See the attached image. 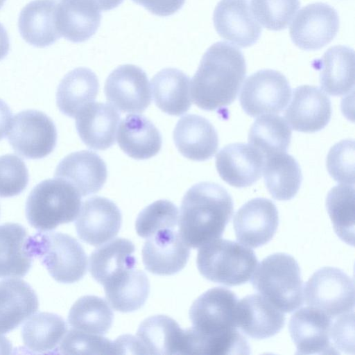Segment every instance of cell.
<instances>
[{
	"label": "cell",
	"mask_w": 355,
	"mask_h": 355,
	"mask_svg": "<svg viewBox=\"0 0 355 355\" xmlns=\"http://www.w3.org/2000/svg\"><path fill=\"white\" fill-rule=\"evenodd\" d=\"M28 254L37 257L56 281L71 284L87 272V259L81 245L73 237L60 232H38L28 236Z\"/></svg>",
	"instance_id": "cell-6"
},
{
	"label": "cell",
	"mask_w": 355,
	"mask_h": 355,
	"mask_svg": "<svg viewBox=\"0 0 355 355\" xmlns=\"http://www.w3.org/2000/svg\"><path fill=\"white\" fill-rule=\"evenodd\" d=\"M136 338L142 354H182L184 329L167 315H157L144 320Z\"/></svg>",
	"instance_id": "cell-27"
},
{
	"label": "cell",
	"mask_w": 355,
	"mask_h": 355,
	"mask_svg": "<svg viewBox=\"0 0 355 355\" xmlns=\"http://www.w3.org/2000/svg\"><path fill=\"white\" fill-rule=\"evenodd\" d=\"M8 139L13 150L27 159H42L55 148L57 130L46 114L35 110H24L12 119Z\"/></svg>",
	"instance_id": "cell-10"
},
{
	"label": "cell",
	"mask_w": 355,
	"mask_h": 355,
	"mask_svg": "<svg viewBox=\"0 0 355 355\" xmlns=\"http://www.w3.org/2000/svg\"><path fill=\"white\" fill-rule=\"evenodd\" d=\"M135 247L129 240L117 238L93 251L89 269L94 279L103 285L110 277L125 269L135 268Z\"/></svg>",
	"instance_id": "cell-35"
},
{
	"label": "cell",
	"mask_w": 355,
	"mask_h": 355,
	"mask_svg": "<svg viewBox=\"0 0 355 355\" xmlns=\"http://www.w3.org/2000/svg\"><path fill=\"white\" fill-rule=\"evenodd\" d=\"M101 11L90 0H62L56 9V24L61 36L79 43L89 39L98 30Z\"/></svg>",
	"instance_id": "cell-26"
},
{
	"label": "cell",
	"mask_w": 355,
	"mask_h": 355,
	"mask_svg": "<svg viewBox=\"0 0 355 355\" xmlns=\"http://www.w3.org/2000/svg\"><path fill=\"white\" fill-rule=\"evenodd\" d=\"M120 114L112 105L92 103L76 116V128L86 146L103 150L114 144Z\"/></svg>",
	"instance_id": "cell-23"
},
{
	"label": "cell",
	"mask_w": 355,
	"mask_h": 355,
	"mask_svg": "<svg viewBox=\"0 0 355 355\" xmlns=\"http://www.w3.org/2000/svg\"><path fill=\"white\" fill-rule=\"evenodd\" d=\"M153 100L164 112L180 116L191 105L190 79L183 71L166 68L156 73L151 80Z\"/></svg>",
	"instance_id": "cell-31"
},
{
	"label": "cell",
	"mask_w": 355,
	"mask_h": 355,
	"mask_svg": "<svg viewBox=\"0 0 355 355\" xmlns=\"http://www.w3.org/2000/svg\"><path fill=\"white\" fill-rule=\"evenodd\" d=\"M246 75L242 52L233 45L218 42L204 53L194 74L190 93L202 110L215 111L233 103Z\"/></svg>",
	"instance_id": "cell-1"
},
{
	"label": "cell",
	"mask_w": 355,
	"mask_h": 355,
	"mask_svg": "<svg viewBox=\"0 0 355 355\" xmlns=\"http://www.w3.org/2000/svg\"><path fill=\"white\" fill-rule=\"evenodd\" d=\"M12 119V112L10 107L0 98V140L8 135Z\"/></svg>",
	"instance_id": "cell-47"
},
{
	"label": "cell",
	"mask_w": 355,
	"mask_h": 355,
	"mask_svg": "<svg viewBox=\"0 0 355 355\" xmlns=\"http://www.w3.org/2000/svg\"><path fill=\"white\" fill-rule=\"evenodd\" d=\"M339 17L331 6L321 2L303 7L290 28V37L299 48L313 51L329 44L336 35Z\"/></svg>",
	"instance_id": "cell-11"
},
{
	"label": "cell",
	"mask_w": 355,
	"mask_h": 355,
	"mask_svg": "<svg viewBox=\"0 0 355 355\" xmlns=\"http://www.w3.org/2000/svg\"><path fill=\"white\" fill-rule=\"evenodd\" d=\"M100 11L112 10L121 4L123 0H90Z\"/></svg>",
	"instance_id": "cell-49"
},
{
	"label": "cell",
	"mask_w": 355,
	"mask_h": 355,
	"mask_svg": "<svg viewBox=\"0 0 355 355\" xmlns=\"http://www.w3.org/2000/svg\"><path fill=\"white\" fill-rule=\"evenodd\" d=\"M291 97L288 80L279 71L262 69L250 75L241 89L239 101L250 116L282 112Z\"/></svg>",
	"instance_id": "cell-9"
},
{
	"label": "cell",
	"mask_w": 355,
	"mask_h": 355,
	"mask_svg": "<svg viewBox=\"0 0 355 355\" xmlns=\"http://www.w3.org/2000/svg\"><path fill=\"white\" fill-rule=\"evenodd\" d=\"M320 83L331 96H343L354 89V52L352 48L337 45L329 48L319 60Z\"/></svg>",
	"instance_id": "cell-32"
},
{
	"label": "cell",
	"mask_w": 355,
	"mask_h": 355,
	"mask_svg": "<svg viewBox=\"0 0 355 355\" xmlns=\"http://www.w3.org/2000/svg\"><path fill=\"white\" fill-rule=\"evenodd\" d=\"M292 132L284 119L276 114H265L252 125L248 142L266 158L270 155L286 153Z\"/></svg>",
	"instance_id": "cell-37"
},
{
	"label": "cell",
	"mask_w": 355,
	"mask_h": 355,
	"mask_svg": "<svg viewBox=\"0 0 355 355\" xmlns=\"http://www.w3.org/2000/svg\"><path fill=\"white\" fill-rule=\"evenodd\" d=\"M144 7L152 14L166 17L173 15L184 5L186 0H132Z\"/></svg>",
	"instance_id": "cell-46"
},
{
	"label": "cell",
	"mask_w": 355,
	"mask_h": 355,
	"mask_svg": "<svg viewBox=\"0 0 355 355\" xmlns=\"http://www.w3.org/2000/svg\"><path fill=\"white\" fill-rule=\"evenodd\" d=\"M98 89V80L91 69L76 68L64 76L58 87L57 106L64 115L76 118L83 109L93 103Z\"/></svg>",
	"instance_id": "cell-30"
},
{
	"label": "cell",
	"mask_w": 355,
	"mask_h": 355,
	"mask_svg": "<svg viewBox=\"0 0 355 355\" xmlns=\"http://www.w3.org/2000/svg\"><path fill=\"white\" fill-rule=\"evenodd\" d=\"M10 41L4 26L0 23V60H3L8 53Z\"/></svg>",
	"instance_id": "cell-48"
},
{
	"label": "cell",
	"mask_w": 355,
	"mask_h": 355,
	"mask_svg": "<svg viewBox=\"0 0 355 355\" xmlns=\"http://www.w3.org/2000/svg\"><path fill=\"white\" fill-rule=\"evenodd\" d=\"M103 286L110 305L123 313L139 309L145 304L150 292L147 276L135 268L117 272Z\"/></svg>",
	"instance_id": "cell-29"
},
{
	"label": "cell",
	"mask_w": 355,
	"mask_h": 355,
	"mask_svg": "<svg viewBox=\"0 0 355 355\" xmlns=\"http://www.w3.org/2000/svg\"><path fill=\"white\" fill-rule=\"evenodd\" d=\"M81 206V196L68 182L58 178L43 180L31 191L26 216L31 226L46 232L73 221Z\"/></svg>",
	"instance_id": "cell-4"
},
{
	"label": "cell",
	"mask_w": 355,
	"mask_h": 355,
	"mask_svg": "<svg viewBox=\"0 0 355 355\" xmlns=\"http://www.w3.org/2000/svg\"><path fill=\"white\" fill-rule=\"evenodd\" d=\"M12 349L10 341L0 334V354H9Z\"/></svg>",
	"instance_id": "cell-50"
},
{
	"label": "cell",
	"mask_w": 355,
	"mask_h": 355,
	"mask_svg": "<svg viewBox=\"0 0 355 355\" xmlns=\"http://www.w3.org/2000/svg\"><path fill=\"white\" fill-rule=\"evenodd\" d=\"M28 172L24 162L14 154L0 156V197L20 194L28 183Z\"/></svg>",
	"instance_id": "cell-43"
},
{
	"label": "cell",
	"mask_w": 355,
	"mask_h": 355,
	"mask_svg": "<svg viewBox=\"0 0 355 355\" xmlns=\"http://www.w3.org/2000/svg\"><path fill=\"white\" fill-rule=\"evenodd\" d=\"M331 116V101L320 88L301 85L293 91L285 118L293 129L312 133L321 130Z\"/></svg>",
	"instance_id": "cell-17"
},
{
	"label": "cell",
	"mask_w": 355,
	"mask_h": 355,
	"mask_svg": "<svg viewBox=\"0 0 355 355\" xmlns=\"http://www.w3.org/2000/svg\"><path fill=\"white\" fill-rule=\"evenodd\" d=\"M264 161L263 155L250 144L234 143L218 153L216 166L225 182L243 188L252 185L261 178Z\"/></svg>",
	"instance_id": "cell-19"
},
{
	"label": "cell",
	"mask_w": 355,
	"mask_h": 355,
	"mask_svg": "<svg viewBox=\"0 0 355 355\" xmlns=\"http://www.w3.org/2000/svg\"><path fill=\"white\" fill-rule=\"evenodd\" d=\"M258 260L254 251L237 242L215 239L200 247L197 267L207 280L228 286L248 282Z\"/></svg>",
	"instance_id": "cell-5"
},
{
	"label": "cell",
	"mask_w": 355,
	"mask_h": 355,
	"mask_svg": "<svg viewBox=\"0 0 355 355\" xmlns=\"http://www.w3.org/2000/svg\"><path fill=\"white\" fill-rule=\"evenodd\" d=\"M67 330L66 323L60 316L42 312L28 318L22 327L21 335L27 349L45 353L57 347Z\"/></svg>",
	"instance_id": "cell-36"
},
{
	"label": "cell",
	"mask_w": 355,
	"mask_h": 355,
	"mask_svg": "<svg viewBox=\"0 0 355 355\" xmlns=\"http://www.w3.org/2000/svg\"><path fill=\"white\" fill-rule=\"evenodd\" d=\"M326 208L337 236L348 245L354 243V187L340 184L334 187L326 198Z\"/></svg>",
	"instance_id": "cell-39"
},
{
	"label": "cell",
	"mask_w": 355,
	"mask_h": 355,
	"mask_svg": "<svg viewBox=\"0 0 355 355\" xmlns=\"http://www.w3.org/2000/svg\"><path fill=\"white\" fill-rule=\"evenodd\" d=\"M333 318L311 306L297 310L288 324L297 354H336L330 339Z\"/></svg>",
	"instance_id": "cell-14"
},
{
	"label": "cell",
	"mask_w": 355,
	"mask_h": 355,
	"mask_svg": "<svg viewBox=\"0 0 355 355\" xmlns=\"http://www.w3.org/2000/svg\"><path fill=\"white\" fill-rule=\"evenodd\" d=\"M304 294L309 306L332 318L354 312V279L339 268L323 267L315 271L306 282Z\"/></svg>",
	"instance_id": "cell-7"
},
{
	"label": "cell",
	"mask_w": 355,
	"mask_h": 355,
	"mask_svg": "<svg viewBox=\"0 0 355 355\" xmlns=\"http://www.w3.org/2000/svg\"><path fill=\"white\" fill-rule=\"evenodd\" d=\"M173 140L185 157L202 162L212 157L218 148V136L213 125L196 114L182 116L173 130Z\"/></svg>",
	"instance_id": "cell-22"
},
{
	"label": "cell",
	"mask_w": 355,
	"mask_h": 355,
	"mask_svg": "<svg viewBox=\"0 0 355 355\" xmlns=\"http://www.w3.org/2000/svg\"><path fill=\"white\" fill-rule=\"evenodd\" d=\"M239 299L225 287L209 289L192 304L189 318L192 327L209 337L220 336L237 329L236 306Z\"/></svg>",
	"instance_id": "cell-8"
},
{
	"label": "cell",
	"mask_w": 355,
	"mask_h": 355,
	"mask_svg": "<svg viewBox=\"0 0 355 355\" xmlns=\"http://www.w3.org/2000/svg\"><path fill=\"white\" fill-rule=\"evenodd\" d=\"M113 318L112 311L103 298L85 295L71 306L68 322L75 329L103 335L112 327Z\"/></svg>",
	"instance_id": "cell-38"
},
{
	"label": "cell",
	"mask_w": 355,
	"mask_h": 355,
	"mask_svg": "<svg viewBox=\"0 0 355 355\" xmlns=\"http://www.w3.org/2000/svg\"><path fill=\"white\" fill-rule=\"evenodd\" d=\"M330 339L336 354H354V312L333 318Z\"/></svg>",
	"instance_id": "cell-45"
},
{
	"label": "cell",
	"mask_w": 355,
	"mask_h": 355,
	"mask_svg": "<svg viewBox=\"0 0 355 355\" xmlns=\"http://www.w3.org/2000/svg\"><path fill=\"white\" fill-rule=\"evenodd\" d=\"M58 3L55 0H33L21 10L18 27L27 43L43 48L61 37L56 24Z\"/></svg>",
	"instance_id": "cell-24"
},
{
	"label": "cell",
	"mask_w": 355,
	"mask_h": 355,
	"mask_svg": "<svg viewBox=\"0 0 355 355\" xmlns=\"http://www.w3.org/2000/svg\"><path fill=\"white\" fill-rule=\"evenodd\" d=\"M213 21L221 37L241 48L255 44L261 33L248 0H220L214 9Z\"/></svg>",
	"instance_id": "cell-16"
},
{
	"label": "cell",
	"mask_w": 355,
	"mask_h": 355,
	"mask_svg": "<svg viewBox=\"0 0 355 355\" xmlns=\"http://www.w3.org/2000/svg\"><path fill=\"white\" fill-rule=\"evenodd\" d=\"M26 229L18 223L0 225V278L24 277L32 265L26 249Z\"/></svg>",
	"instance_id": "cell-34"
},
{
	"label": "cell",
	"mask_w": 355,
	"mask_h": 355,
	"mask_svg": "<svg viewBox=\"0 0 355 355\" xmlns=\"http://www.w3.org/2000/svg\"><path fill=\"white\" fill-rule=\"evenodd\" d=\"M38 299L25 281L12 278L0 282V334L18 327L38 309Z\"/></svg>",
	"instance_id": "cell-25"
},
{
	"label": "cell",
	"mask_w": 355,
	"mask_h": 355,
	"mask_svg": "<svg viewBox=\"0 0 355 355\" xmlns=\"http://www.w3.org/2000/svg\"><path fill=\"white\" fill-rule=\"evenodd\" d=\"M263 178L266 187L277 200H289L294 198L300 187L302 175L296 159L286 153L265 158Z\"/></svg>",
	"instance_id": "cell-33"
},
{
	"label": "cell",
	"mask_w": 355,
	"mask_h": 355,
	"mask_svg": "<svg viewBox=\"0 0 355 355\" xmlns=\"http://www.w3.org/2000/svg\"><path fill=\"white\" fill-rule=\"evenodd\" d=\"M254 15L271 31L285 29L300 8V0H251Z\"/></svg>",
	"instance_id": "cell-41"
},
{
	"label": "cell",
	"mask_w": 355,
	"mask_h": 355,
	"mask_svg": "<svg viewBox=\"0 0 355 355\" xmlns=\"http://www.w3.org/2000/svg\"><path fill=\"white\" fill-rule=\"evenodd\" d=\"M354 157L353 139L342 140L333 146L326 160L331 177L338 182L354 184Z\"/></svg>",
	"instance_id": "cell-44"
},
{
	"label": "cell",
	"mask_w": 355,
	"mask_h": 355,
	"mask_svg": "<svg viewBox=\"0 0 355 355\" xmlns=\"http://www.w3.org/2000/svg\"><path fill=\"white\" fill-rule=\"evenodd\" d=\"M76 229L79 238L98 246L111 240L119 232L122 216L110 200L95 196L85 200L77 216Z\"/></svg>",
	"instance_id": "cell-15"
},
{
	"label": "cell",
	"mask_w": 355,
	"mask_h": 355,
	"mask_svg": "<svg viewBox=\"0 0 355 355\" xmlns=\"http://www.w3.org/2000/svg\"><path fill=\"white\" fill-rule=\"evenodd\" d=\"M6 0H0V9L3 7Z\"/></svg>",
	"instance_id": "cell-51"
},
{
	"label": "cell",
	"mask_w": 355,
	"mask_h": 355,
	"mask_svg": "<svg viewBox=\"0 0 355 355\" xmlns=\"http://www.w3.org/2000/svg\"><path fill=\"white\" fill-rule=\"evenodd\" d=\"M178 223V207L169 200H159L139 214L135 229L139 236L148 239L161 230L175 229Z\"/></svg>",
	"instance_id": "cell-40"
},
{
	"label": "cell",
	"mask_w": 355,
	"mask_h": 355,
	"mask_svg": "<svg viewBox=\"0 0 355 355\" xmlns=\"http://www.w3.org/2000/svg\"><path fill=\"white\" fill-rule=\"evenodd\" d=\"M238 241L250 248H259L268 243L279 225L275 205L264 198H253L236 211L233 220Z\"/></svg>",
	"instance_id": "cell-13"
},
{
	"label": "cell",
	"mask_w": 355,
	"mask_h": 355,
	"mask_svg": "<svg viewBox=\"0 0 355 355\" xmlns=\"http://www.w3.org/2000/svg\"><path fill=\"white\" fill-rule=\"evenodd\" d=\"M252 276L255 291L282 312L291 313L304 304L303 282L297 261L278 252L264 258Z\"/></svg>",
	"instance_id": "cell-3"
},
{
	"label": "cell",
	"mask_w": 355,
	"mask_h": 355,
	"mask_svg": "<svg viewBox=\"0 0 355 355\" xmlns=\"http://www.w3.org/2000/svg\"><path fill=\"white\" fill-rule=\"evenodd\" d=\"M236 327L249 337L261 340L274 336L284 327L286 317L261 295H248L238 302Z\"/></svg>",
	"instance_id": "cell-20"
},
{
	"label": "cell",
	"mask_w": 355,
	"mask_h": 355,
	"mask_svg": "<svg viewBox=\"0 0 355 355\" xmlns=\"http://www.w3.org/2000/svg\"><path fill=\"white\" fill-rule=\"evenodd\" d=\"M107 166L94 152L80 150L63 158L56 167L55 178L70 183L85 196L98 192L107 180Z\"/></svg>",
	"instance_id": "cell-21"
},
{
	"label": "cell",
	"mask_w": 355,
	"mask_h": 355,
	"mask_svg": "<svg viewBox=\"0 0 355 355\" xmlns=\"http://www.w3.org/2000/svg\"><path fill=\"white\" fill-rule=\"evenodd\" d=\"M234 213L232 196L222 186L202 182L184 194L178 220L179 233L197 248L220 238Z\"/></svg>",
	"instance_id": "cell-2"
},
{
	"label": "cell",
	"mask_w": 355,
	"mask_h": 355,
	"mask_svg": "<svg viewBox=\"0 0 355 355\" xmlns=\"http://www.w3.org/2000/svg\"><path fill=\"white\" fill-rule=\"evenodd\" d=\"M189 246L175 229L161 230L148 238L142 249V259L149 272L171 275L180 272L189 258Z\"/></svg>",
	"instance_id": "cell-18"
},
{
	"label": "cell",
	"mask_w": 355,
	"mask_h": 355,
	"mask_svg": "<svg viewBox=\"0 0 355 355\" xmlns=\"http://www.w3.org/2000/svg\"><path fill=\"white\" fill-rule=\"evenodd\" d=\"M119 147L129 157L146 159L156 155L161 149L162 135L146 117L130 114L120 123L117 132Z\"/></svg>",
	"instance_id": "cell-28"
},
{
	"label": "cell",
	"mask_w": 355,
	"mask_h": 355,
	"mask_svg": "<svg viewBox=\"0 0 355 355\" xmlns=\"http://www.w3.org/2000/svg\"><path fill=\"white\" fill-rule=\"evenodd\" d=\"M104 91L107 100L122 112L141 113L151 102L147 75L133 64L121 65L112 71Z\"/></svg>",
	"instance_id": "cell-12"
},
{
	"label": "cell",
	"mask_w": 355,
	"mask_h": 355,
	"mask_svg": "<svg viewBox=\"0 0 355 355\" xmlns=\"http://www.w3.org/2000/svg\"><path fill=\"white\" fill-rule=\"evenodd\" d=\"M59 350L64 354H115L114 342L75 329L66 333Z\"/></svg>",
	"instance_id": "cell-42"
}]
</instances>
